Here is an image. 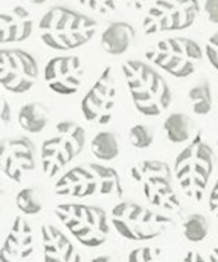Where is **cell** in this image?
Instances as JSON below:
<instances>
[{"mask_svg": "<svg viewBox=\"0 0 218 262\" xmlns=\"http://www.w3.org/2000/svg\"><path fill=\"white\" fill-rule=\"evenodd\" d=\"M89 262H116V259L112 256H109V254H100V256H96L90 259Z\"/></svg>", "mask_w": 218, "mask_h": 262, "instance_id": "cell-34", "label": "cell"}, {"mask_svg": "<svg viewBox=\"0 0 218 262\" xmlns=\"http://www.w3.org/2000/svg\"><path fill=\"white\" fill-rule=\"evenodd\" d=\"M30 4H34V6H41V4L46 3L47 0H27Z\"/></svg>", "mask_w": 218, "mask_h": 262, "instance_id": "cell-36", "label": "cell"}, {"mask_svg": "<svg viewBox=\"0 0 218 262\" xmlns=\"http://www.w3.org/2000/svg\"><path fill=\"white\" fill-rule=\"evenodd\" d=\"M57 195L71 198L114 196L122 198L124 188L116 168L100 163H82L72 167L57 180Z\"/></svg>", "mask_w": 218, "mask_h": 262, "instance_id": "cell-3", "label": "cell"}, {"mask_svg": "<svg viewBox=\"0 0 218 262\" xmlns=\"http://www.w3.org/2000/svg\"><path fill=\"white\" fill-rule=\"evenodd\" d=\"M198 0H155L142 21L147 35L181 31L194 25L199 16Z\"/></svg>", "mask_w": 218, "mask_h": 262, "instance_id": "cell-10", "label": "cell"}, {"mask_svg": "<svg viewBox=\"0 0 218 262\" xmlns=\"http://www.w3.org/2000/svg\"><path fill=\"white\" fill-rule=\"evenodd\" d=\"M181 262H205V259L199 252L189 251L186 254H185Z\"/></svg>", "mask_w": 218, "mask_h": 262, "instance_id": "cell-32", "label": "cell"}, {"mask_svg": "<svg viewBox=\"0 0 218 262\" xmlns=\"http://www.w3.org/2000/svg\"><path fill=\"white\" fill-rule=\"evenodd\" d=\"M16 206L23 215L34 216L42 210V203L39 193L34 188H23L17 193Z\"/></svg>", "mask_w": 218, "mask_h": 262, "instance_id": "cell-24", "label": "cell"}, {"mask_svg": "<svg viewBox=\"0 0 218 262\" xmlns=\"http://www.w3.org/2000/svg\"><path fill=\"white\" fill-rule=\"evenodd\" d=\"M34 31V18L25 7L16 6L2 13L0 17V42L12 44L29 39Z\"/></svg>", "mask_w": 218, "mask_h": 262, "instance_id": "cell-17", "label": "cell"}, {"mask_svg": "<svg viewBox=\"0 0 218 262\" xmlns=\"http://www.w3.org/2000/svg\"><path fill=\"white\" fill-rule=\"evenodd\" d=\"M111 223L125 239L145 242L158 238L174 225L171 217L154 212L134 201H122L111 211Z\"/></svg>", "mask_w": 218, "mask_h": 262, "instance_id": "cell-5", "label": "cell"}, {"mask_svg": "<svg viewBox=\"0 0 218 262\" xmlns=\"http://www.w3.org/2000/svg\"><path fill=\"white\" fill-rule=\"evenodd\" d=\"M34 231L29 221L17 216L0 249V262H32Z\"/></svg>", "mask_w": 218, "mask_h": 262, "instance_id": "cell-15", "label": "cell"}, {"mask_svg": "<svg viewBox=\"0 0 218 262\" xmlns=\"http://www.w3.org/2000/svg\"><path fill=\"white\" fill-rule=\"evenodd\" d=\"M214 165V152L198 133L175 160V176L185 195L197 202L203 200Z\"/></svg>", "mask_w": 218, "mask_h": 262, "instance_id": "cell-4", "label": "cell"}, {"mask_svg": "<svg viewBox=\"0 0 218 262\" xmlns=\"http://www.w3.org/2000/svg\"><path fill=\"white\" fill-rule=\"evenodd\" d=\"M122 72L135 108L148 117L162 115L171 105L172 93L164 77L142 60L127 59Z\"/></svg>", "mask_w": 218, "mask_h": 262, "instance_id": "cell-2", "label": "cell"}, {"mask_svg": "<svg viewBox=\"0 0 218 262\" xmlns=\"http://www.w3.org/2000/svg\"><path fill=\"white\" fill-rule=\"evenodd\" d=\"M121 2L125 4V6L129 7V8L139 11V9H141L142 7H144L147 0H121Z\"/></svg>", "mask_w": 218, "mask_h": 262, "instance_id": "cell-33", "label": "cell"}, {"mask_svg": "<svg viewBox=\"0 0 218 262\" xmlns=\"http://www.w3.org/2000/svg\"><path fill=\"white\" fill-rule=\"evenodd\" d=\"M209 211L214 217H218V180L215 181L209 194Z\"/></svg>", "mask_w": 218, "mask_h": 262, "instance_id": "cell-31", "label": "cell"}, {"mask_svg": "<svg viewBox=\"0 0 218 262\" xmlns=\"http://www.w3.org/2000/svg\"><path fill=\"white\" fill-rule=\"evenodd\" d=\"M205 55L213 69L218 71V31L213 34L208 39L207 45H205Z\"/></svg>", "mask_w": 218, "mask_h": 262, "instance_id": "cell-28", "label": "cell"}, {"mask_svg": "<svg viewBox=\"0 0 218 262\" xmlns=\"http://www.w3.org/2000/svg\"><path fill=\"white\" fill-rule=\"evenodd\" d=\"M217 145H218V140H217Z\"/></svg>", "mask_w": 218, "mask_h": 262, "instance_id": "cell-38", "label": "cell"}, {"mask_svg": "<svg viewBox=\"0 0 218 262\" xmlns=\"http://www.w3.org/2000/svg\"><path fill=\"white\" fill-rule=\"evenodd\" d=\"M182 229H184L185 238L192 243L203 242L209 234V224L207 217L200 213H191L187 216Z\"/></svg>", "mask_w": 218, "mask_h": 262, "instance_id": "cell-23", "label": "cell"}, {"mask_svg": "<svg viewBox=\"0 0 218 262\" xmlns=\"http://www.w3.org/2000/svg\"><path fill=\"white\" fill-rule=\"evenodd\" d=\"M164 131L172 143H185L192 139L195 123L185 113H172L164 121Z\"/></svg>", "mask_w": 218, "mask_h": 262, "instance_id": "cell-20", "label": "cell"}, {"mask_svg": "<svg viewBox=\"0 0 218 262\" xmlns=\"http://www.w3.org/2000/svg\"><path fill=\"white\" fill-rule=\"evenodd\" d=\"M86 133L74 121L64 120L56 125L54 134L45 139L41 147L42 170L47 178L58 175L84 150Z\"/></svg>", "mask_w": 218, "mask_h": 262, "instance_id": "cell-8", "label": "cell"}, {"mask_svg": "<svg viewBox=\"0 0 218 262\" xmlns=\"http://www.w3.org/2000/svg\"><path fill=\"white\" fill-rule=\"evenodd\" d=\"M91 153L99 161H113L119 155V140L112 131H100L91 140Z\"/></svg>", "mask_w": 218, "mask_h": 262, "instance_id": "cell-21", "label": "cell"}, {"mask_svg": "<svg viewBox=\"0 0 218 262\" xmlns=\"http://www.w3.org/2000/svg\"><path fill=\"white\" fill-rule=\"evenodd\" d=\"M130 176L140 186L150 205L172 212L181 210L168 163L159 160L139 161L131 166Z\"/></svg>", "mask_w": 218, "mask_h": 262, "instance_id": "cell-7", "label": "cell"}, {"mask_svg": "<svg viewBox=\"0 0 218 262\" xmlns=\"http://www.w3.org/2000/svg\"><path fill=\"white\" fill-rule=\"evenodd\" d=\"M150 62L171 76L184 79L197 71L203 60V49L195 40L184 36L159 40L145 53Z\"/></svg>", "mask_w": 218, "mask_h": 262, "instance_id": "cell-9", "label": "cell"}, {"mask_svg": "<svg viewBox=\"0 0 218 262\" xmlns=\"http://www.w3.org/2000/svg\"><path fill=\"white\" fill-rule=\"evenodd\" d=\"M35 145L29 138H8L2 142L0 167L4 175L16 183H21L25 175L36 168Z\"/></svg>", "mask_w": 218, "mask_h": 262, "instance_id": "cell-14", "label": "cell"}, {"mask_svg": "<svg viewBox=\"0 0 218 262\" xmlns=\"http://www.w3.org/2000/svg\"><path fill=\"white\" fill-rule=\"evenodd\" d=\"M39 77V66L30 53L22 49H2L0 82L13 94H25L35 86Z\"/></svg>", "mask_w": 218, "mask_h": 262, "instance_id": "cell-11", "label": "cell"}, {"mask_svg": "<svg viewBox=\"0 0 218 262\" xmlns=\"http://www.w3.org/2000/svg\"><path fill=\"white\" fill-rule=\"evenodd\" d=\"M54 213L80 244L96 248L107 242L111 226L103 208L84 203H61Z\"/></svg>", "mask_w": 218, "mask_h": 262, "instance_id": "cell-6", "label": "cell"}, {"mask_svg": "<svg viewBox=\"0 0 218 262\" xmlns=\"http://www.w3.org/2000/svg\"><path fill=\"white\" fill-rule=\"evenodd\" d=\"M189 99L191 110L198 116L209 115L213 108L212 86L209 81L204 80L189 90Z\"/></svg>", "mask_w": 218, "mask_h": 262, "instance_id": "cell-22", "label": "cell"}, {"mask_svg": "<svg viewBox=\"0 0 218 262\" xmlns=\"http://www.w3.org/2000/svg\"><path fill=\"white\" fill-rule=\"evenodd\" d=\"M129 140L132 147L137 149H145L153 144L154 134L147 125H135L130 128Z\"/></svg>", "mask_w": 218, "mask_h": 262, "instance_id": "cell-25", "label": "cell"}, {"mask_svg": "<svg viewBox=\"0 0 218 262\" xmlns=\"http://www.w3.org/2000/svg\"><path fill=\"white\" fill-rule=\"evenodd\" d=\"M96 29L95 19L66 7H53L39 22L41 41L56 50H71L87 44Z\"/></svg>", "mask_w": 218, "mask_h": 262, "instance_id": "cell-1", "label": "cell"}, {"mask_svg": "<svg viewBox=\"0 0 218 262\" xmlns=\"http://www.w3.org/2000/svg\"><path fill=\"white\" fill-rule=\"evenodd\" d=\"M0 120L3 127H7L12 121V107L7 99H3L0 103Z\"/></svg>", "mask_w": 218, "mask_h": 262, "instance_id": "cell-30", "label": "cell"}, {"mask_svg": "<svg viewBox=\"0 0 218 262\" xmlns=\"http://www.w3.org/2000/svg\"><path fill=\"white\" fill-rule=\"evenodd\" d=\"M217 104H218V95H217Z\"/></svg>", "mask_w": 218, "mask_h": 262, "instance_id": "cell-37", "label": "cell"}, {"mask_svg": "<svg viewBox=\"0 0 218 262\" xmlns=\"http://www.w3.org/2000/svg\"><path fill=\"white\" fill-rule=\"evenodd\" d=\"M44 79L47 88L57 94H76L84 79V64L77 55H58L46 63Z\"/></svg>", "mask_w": 218, "mask_h": 262, "instance_id": "cell-13", "label": "cell"}, {"mask_svg": "<svg viewBox=\"0 0 218 262\" xmlns=\"http://www.w3.org/2000/svg\"><path fill=\"white\" fill-rule=\"evenodd\" d=\"M49 111L42 103L31 102L21 107L18 112V123L25 131L39 134L49 122Z\"/></svg>", "mask_w": 218, "mask_h": 262, "instance_id": "cell-19", "label": "cell"}, {"mask_svg": "<svg viewBox=\"0 0 218 262\" xmlns=\"http://www.w3.org/2000/svg\"><path fill=\"white\" fill-rule=\"evenodd\" d=\"M74 2L99 14H109L116 9L114 0H74Z\"/></svg>", "mask_w": 218, "mask_h": 262, "instance_id": "cell-27", "label": "cell"}, {"mask_svg": "<svg viewBox=\"0 0 218 262\" xmlns=\"http://www.w3.org/2000/svg\"><path fill=\"white\" fill-rule=\"evenodd\" d=\"M41 242L44 262H82L75 244L52 224L41 226Z\"/></svg>", "mask_w": 218, "mask_h": 262, "instance_id": "cell-16", "label": "cell"}, {"mask_svg": "<svg viewBox=\"0 0 218 262\" xmlns=\"http://www.w3.org/2000/svg\"><path fill=\"white\" fill-rule=\"evenodd\" d=\"M135 37V30L127 22H112L105 27L100 37V44L105 53L121 55L129 50Z\"/></svg>", "mask_w": 218, "mask_h": 262, "instance_id": "cell-18", "label": "cell"}, {"mask_svg": "<svg viewBox=\"0 0 218 262\" xmlns=\"http://www.w3.org/2000/svg\"><path fill=\"white\" fill-rule=\"evenodd\" d=\"M117 103V84L112 66H107L81 100V112L89 122L108 125Z\"/></svg>", "mask_w": 218, "mask_h": 262, "instance_id": "cell-12", "label": "cell"}, {"mask_svg": "<svg viewBox=\"0 0 218 262\" xmlns=\"http://www.w3.org/2000/svg\"><path fill=\"white\" fill-rule=\"evenodd\" d=\"M204 12L208 21L218 25V0H205Z\"/></svg>", "mask_w": 218, "mask_h": 262, "instance_id": "cell-29", "label": "cell"}, {"mask_svg": "<svg viewBox=\"0 0 218 262\" xmlns=\"http://www.w3.org/2000/svg\"><path fill=\"white\" fill-rule=\"evenodd\" d=\"M127 262H163L162 249L152 246L137 247L130 252Z\"/></svg>", "mask_w": 218, "mask_h": 262, "instance_id": "cell-26", "label": "cell"}, {"mask_svg": "<svg viewBox=\"0 0 218 262\" xmlns=\"http://www.w3.org/2000/svg\"><path fill=\"white\" fill-rule=\"evenodd\" d=\"M209 262H218V247L212 249L209 254Z\"/></svg>", "mask_w": 218, "mask_h": 262, "instance_id": "cell-35", "label": "cell"}]
</instances>
